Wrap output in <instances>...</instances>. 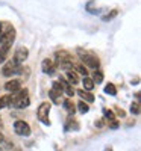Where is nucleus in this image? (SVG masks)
<instances>
[{
  "label": "nucleus",
  "mask_w": 141,
  "mask_h": 151,
  "mask_svg": "<svg viewBox=\"0 0 141 151\" xmlns=\"http://www.w3.org/2000/svg\"><path fill=\"white\" fill-rule=\"evenodd\" d=\"M15 41V29L11 23H0V45L8 44L12 45V42Z\"/></svg>",
  "instance_id": "nucleus-1"
},
{
  "label": "nucleus",
  "mask_w": 141,
  "mask_h": 151,
  "mask_svg": "<svg viewBox=\"0 0 141 151\" xmlns=\"http://www.w3.org/2000/svg\"><path fill=\"white\" fill-rule=\"evenodd\" d=\"M55 64L56 67H61L62 70H73V56L67 52V50H58L55 53Z\"/></svg>",
  "instance_id": "nucleus-2"
},
{
  "label": "nucleus",
  "mask_w": 141,
  "mask_h": 151,
  "mask_svg": "<svg viewBox=\"0 0 141 151\" xmlns=\"http://www.w3.org/2000/svg\"><path fill=\"white\" fill-rule=\"evenodd\" d=\"M79 52V55H81V60H82V65L84 67H88V68H93V70H99V67H100V60H99V58L97 56H94V55H91V53H86V52H84V50H78Z\"/></svg>",
  "instance_id": "nucleus-3"
},
{
  "label": "nucleus",
  "mask_w": 141,
  "mask_h": 151,
  "mask_svg": "<svg viewBox=\"0 0 141 151\" xmlns=\"http://www.w3.org/2000/svg\"><path fill=\"white\" fill-rule=\"evenodd\" d=\"M50 107H52V104H50L49 101H43V103L40 104V107H38V110H36L38 119H40L44 125H50V119H49Z\"/></svg>",
  "instance_id": "nucleus-4"
},
{
  "label": "nucleus",
  "mask_w": 141,
  "mask_h": 151,
  "mask_svg": "<svg viewBox=\"0 0 141 151\" xmlns=\"http://www.w3.org/2000/svg\"><path fill=\"white\" fill-rule=\"evenodd\" d=\"M21 73V67L17 65L14 60H9L8 64L3 65V70H2V74L5 76V77H11V76H14V74H20Z\"/></svg>",
  "instance_id": "nucleus-5"
},
{
  "label": "nucleus",
  "mask_w": 141,
  "mask_h": 151,
  "mask_svg": "<svg viewBox=\"0 0 141 151\" xmlns=\"http://www.w3.org/2000/svg\"><path fill=\"white\" fill-rule=\"evenodd\" d=\"M28 56H29V50H28L26 47H18L17 52H15V55H14V58H12V60H14L17 65L21 67V65L24 64V60L28 59Z\"/></svg>",
  "instance_id": "nucleus-6"
},
{
  "label": "nucleus",
  "mask_w": 141,
  "mask_h": 151,
  "mask_svg": "<svg viewBox=\"0 0 141 151\" xmlns=\"http://www.w3.org/2000/svg\"><path fill=\"white\" fill-rule=\"evenodd\" d=\"M14 130L18 136H29L31 134V127H29V124L28 122H24L21 119L15 121L14 122Z\"/></svg>",
  "instance_id": "nucleus-7"
},
{
  "label": "nucleus",
  "mask_w": 141,
  "mask_h": 151,
  "mask_svg": "<svg viewBox=\"0 0 141 151\" xmlns=\"http://www.w3.org/2000/svg\"><path fill=\"white\" fill-rule=\"evenodd\" d=\"M41 68H43V73H44V74L52 76V74H55V71H56L58 67H56V64H55L53 59H44L43 64H41Z\"/></svg>",
  "instance_id": "nucleus-8"
},
{
  "label": "nucleus",
  "mask_w": 141,
  "mask_h": 151,
  "mask_svg": "<svg viewBox=\"0 0 141 151\" xmlns=\"http://www.w3.org/2000/svg\"><path fill=\"white\" fill-rule=\"evenodd\" d=\"M12 98H14V97H12ZM29 104H31V100H29V97L26 95V97H17V98H14V100H12V104H11V106H14V107H17V109H26Z\"/></svg>",
  "instance_id": "nucleus-9"
},
{
  "label": "nucleus",
  "mask_w": 141,
  "mask_h": 151,
  "mask_svg": "<svg viewBox=\"0 0 141 151\" xmlns=\"http://www.w3.org/2000/svg\"><path fill=\"white\" fill-rule=\"evenodd\" d=\"M21 88V82L20 80H17V79H12V80H8L6 83H5V89L8 91V92H17L18 89Z\"/></svg>",
  "instance_id": "nucleus-10"
},
{
  "label": "nucleus",
  "mask_w": 141,
  "mask_h": 151,
  "mask_svg": "<svg viewBox=\"0 0 141 151\" xmlns=\"http://www.w3.org/2000/svg\"><path fill=\"white\" fill-rule=\"evenodd\" d=\"M62 106L64 109H65V112L68 113L70 116L74 115V112H76V104L71 101V98H65V100H62Z\"/></svg>",
  "instance_id": "nucleus-11"
},
{
  "label": "nucleus",
  "mask_w": 141,
  "mask_h": 151,
  "mask_svg": "<svg viewBox=\"0 0 141 151\" xmlns=\"http://www.w3.org/2000/svg\"><path fill=\"white\" fill-rule=\"evenodd\" d=\"M65 77H67V83L74 86L76 83H79V77H78V74H76L73 70H68L65 71Z\"/></svg>",
  "instance_id": "nucleus-12"
},
{
  "label": "nucleus",
  "mask_w": 141,
  "mask_h": 151,
  "mask_svg": "<svg viewBox=\"0 0 141 151\" xmlns=\"http://www.w3.org/2000/svg\"><path fill=\"white\" fill-rule=\"evenodd\" d=\"M78 95L82 98V101L85 100V103H93V101H94V95H93L91 92H88V91L79 89V91H78Z\"/></svg>",
  "instance_id": "nucleus-13"
},
{
  "label": "nucleus",
  "mask_w": 141,
  "mask_h": 151,
  "mask_svg": "<svg viewBox=\"0 0 141 151\" xmlns=\"http://www.w3.org/2000/svg\"><path fill=\"white\" fill-rule=\"evenodd\" d=\"M9 50H11V45H8V44H3V45H0V64H3V62H5L6 59H8Z\"/></svg>",
  "instance_id": "nucleus-14"
},
{
  "label": "nucleus",
  "mask_w": 141,
  "mask_h": 151,
  "mask_svg": "<svg viewBox=\"0 0 141 151\" xmlns=\"http://www.w3.org/2000/svg\"><path fill=\"white\" fill-rule=\"evenodd\" d=\"M12 95H3L0 97V109H5V107H9L12 104Z\"/></svg>",
  "instance_id": "nucleus-15"
},
{
  "label": "nucleus",
  "mask_w": 141,
  "mask_h": 151,
  "mask_svg": "<svg viewBox=\"0 0 141 151\" xmlns=\"http://www.w3.org/2000/svg\"><path fill=\"white\" fill-rule=\"evenodd\" d=\"M49 97L52 98V101H53L55 104H61V101H62L61 94L56 92V91H53V89H50V91H49Z\"/></svg>",
  "instance_id": "nucleus-16"
},
{
  "label": "nucleus",
  "mask_w": 141,
  "mask_h": 151,
  "mask_svg": "<svg viewBox=\"0 0 141 151\" xmlns=\"http://www.w3.org/2000/svg\"><path fill=\"white\" fill-rule=\"evenodd\" d=\"M82 83H84V88H85L84 91H88V92H89V91H93V89H94V86H96V85H94V82H93L91 79H89V77H84Z\"/></svg>",
  "instance_id": "nucleus-17"
},
{
  "label": "nucleus",
  "mask_w": 141,
  "mask_h": 151,
  "mask_svg": "<svg viewBox=\"0 0 141 151\" xmlns=\"http://www.w3.org/2000/svg\"><path fill=\"white\" fill-rule=\"evenodd\" d=\"M93 82H94V85L97 83H102V82H103V73H102L100 70H96L94 71V74H93V79H91Z\"/></svg>",
  "instance_id": "nucleus-18"
},
{
  "label": "nucleus",
  "mask_w": 141,
  "mask_h": 151,
  "mask_svg": "<svg viewBox=\"0 0 141 151\" xmlns=\"http://www.w3.org/2000/svg\"><path fill=\"white\" fill-rule=\"evenodd\" d=\"M70 129H74V130H78L79 129V124L76 122V119L73 116H70L67 119V125H65V130H70Z\"/></svg>",
  "instance_id": "nucleus-19"
},
{
  "label": "nucleus",
  "mask_w": 141,
  "mask_h": 151,
  "mask_svg": "<svg viewBox=\"0 0 141 151\" xmlns=\"http://www.w3.org/2000/svg\"><path fill=\"white\" fill-rule=\"evenodd\" d=\"M73 68L78 71L79 74H82L84 77H88V71H86V67H84L82 64H76V65H73Z\"/></svg>",
  "instance_id": "nucleus-20"
},
{
  "label": "nucleus",
  "mask_w": 141,
  "mask_h": 151,
  "mask_svg": "<svg viewBox=\"0 0 141 151\" xmlns=\"http://www.w3.org/2000/svg\"><path fill=\"white\" fill-rule=\"evenodd\" d=\"M105 92H106L108 95H117V88L114 86V83H108V85L105 86Z\"/></svg>",
  "instance_id": "nucleus-21"
},
{
  "label": "nucleus",
  "mask_w": 141,
  "mask_h": 151,
  "mask_svg": "<svg viewBox=\"0 0 141 151\" xmlns=\"http://www.w3.org/2000/svg\"><path fill=\"white\" fill-rule=\"evenodd\" d=\"M78 110H79L81 113H88V112H89V106H88V103H85V101H79V103H78Z\"/></svg>",
  "instance_id": "nucleus-22"
},
{
  "label": "nucleus",
  "mask_w": 141,
  "mask_h": 151,
  "mask_svg": "<svg viewBox=\"0 0 141 151\" xmlns=\"http://www.w3.org/2000/svg\"><path fill=\"white\" fill-rule=\"evenodd\" d=\"M52 89L56 91V92H59V94H62V92H64V86H62V83L58 80V82H53V83H52Z\"/></svg>",
  "instance_id": "nucleus-23"
},
{
  "label": "nucleus",
  "mask_w": 141,
  "mask_h": 151,
  "mask_svg": "<svg viewBox=\"0 0 141 151\" xmlns=\"http://www.w3.org/2000/svg\"><path fill=\"white\" fill-rule=\"evenodd\" d=\"M117 14H118V9H114L112 12H109V14H106L105 17H102V20H103V21H109V20H112L114 17H117Z\"/></svg>",
  "instance_id": "nucleus-24"
},
{
  "label": "nucleus",
  "mask_w": 141,
  "mask_h": 151,
  "mask_svg": "<svg viewBox=\"0 0 141 151\" xmlns=\"http://www.w3.org/2000/svg\"><path fill=\"white\" fill-rule=\"evenodd\" d=\"M103 113H105V119H108V121H114V119H115V115H114L112 110L103 109Z\"/></svg>",
  "instance_id": "nucleus-25"
},
{
  "label": "nucleus",
  "mask_w": 141,
  "mask_h": 151,
  "mask_svg": "<svg viewBox=\"0 0 141 151\" xmlns=\"http://www.w3.org/2000/svg\"><path fill=\"white\" fill-rule=\"evenodd\" d=\"M64 92L67 94V97H68V98H71V97L74 95V89H73V86H71V85H67L65 88H64Z\"/></svg>",
  "instance_id": "nucleus-26"
},
{
  "label": "nucleus",
  "mask_w": 141,
  "mask_h": 151,
  "mask_svg": "<svg viewBox=\"0 0 141 151\" xmlns=\"http://www.w3.org/2000/svg\"><path fill=\"white\" fill-rule=\"evenodd\" d=\"M131 112L134 113V115H138V113H140V103H138V101L132 103V106H131Z\"/></svg>",
  "instance_id": "nucleus-27"
},
{
  "label": "nucleus",
  "mask_w": 141,
  "mask_h": 151,
  "mask_svg": "<svg viewBox=\"0 0 141 151\" xmlns=\"http://www.w3.org/2000/svg\"><path fill=\"white\" fill-rule=\"evenodd\" d=\"M109 127H111V129H118V121H117V119L109 121Z\"/></svg>",
  "instance_id": "nucleus-28"
},
{
  "label": "nucleus",
  "mask_w": 141,
  "mask_h": 151,
  "mask_svg": "<svg viewBox=\"0 0 141 151\" xmlns=\"http://www.w3.org/2000/svg\"><path fill=\"white\" fill-rule=\"evenodd\" d=\"M105 125V121H97L96 122V127H103Z\"/></svg>",
  "instance_id": "nucleus-29"
},
{
  "label": "nucleus",
  "mask_w": 141,
  "mask_h": 151,
  "mask_svg": "<svg viewBox=\"0 0 141 151\" xmlns=\"http://www.w3.org/2000/svg\"><path fill=\"white\" fill-rule=\"evenodd\" d=\"M117 113L120 116H124V110H121V109H117Z\"/></svg>",
  "instance_id": "nucleus-30"
},
{
  "label": "nucleus",
  "mask_w": 141,
  "mask_h": 151,
  "mask_svg": "<svg viewBox=\"0 0 141 151\" xmlns=\"http://www.w3.org/2000/svg\"><path fill=\"white\" fill-rule=\"evenodd\" d=\"M3 141V134H2V132H0V142Z\"/></svg>",
  "instance_id": "nucleus-31"
},
{
  "label": "nucleus",
  "mask_w": 141,
  "mask_h": 151,
  "mask_svg": "<svg viewBox=\"0 0 141 151\" xmlns=\"http://www.w3.org/2000/svg\"><path fill=\"white\" fill-rule=\"evenodd\" d=\"M105 151H112V150H105Z\"/></svg>",
  "instance_id": "nucleus-32"
},
{
  "label": "nucleus",
  "mask_w": 141,
  "mask_h": 151,
  "mask_svg": "<svg viewBox=\"0 0 141 151\" xmlns=\"http://www.w3.org/2000/svg\"><path fill=\"white\" fill-rule=\"evenodd\" d=\"M0 23H2V21H0Z\"/></svg>",
  "instance_id": "nucleus-33"
}]
</instances>
